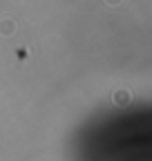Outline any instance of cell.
Wrapping results in <instances>:
<instances>
[{"label": "cell", "mask_w": 152, "mask_h": 161, "mask_svg": "<svg viewBox=\"0 0 152 161\" xmlns=\"http://www.w3.org/2000/svg\"><path fill=\"white\" fill-rule=\"evenodd\" d=\"M105 3H107V5H119L121 0H105Z\"/></svg>", "instance_id": "cell-2"}, {"label": "cell", "mask_w": 152, "mask_h": 161, "mask_svg": "<svg viewBox=\"0 0 152 161\" xmlns=\"http://www.w3.org/2000/svg\"><path fill=\"white\" fill-rule=\"evenodd\" d=\"M128 101H130V94L128 92H114V103H128Z\"/></svg>", "instance_id": "cell-1"}]
</instances>
